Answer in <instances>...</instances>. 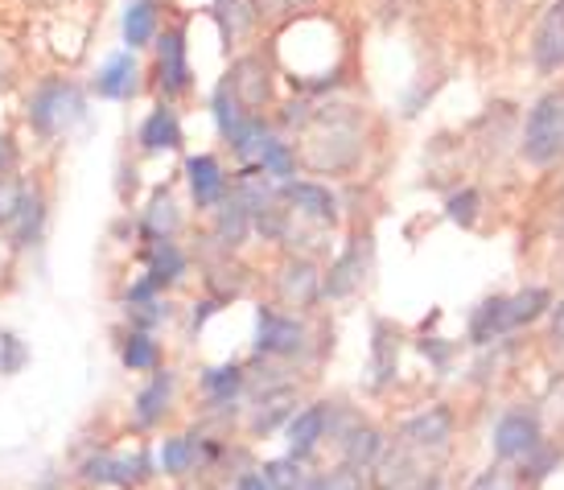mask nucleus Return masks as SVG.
I'll list each match as a JSON object with an SVG mask.
<instances>
[{"label": "nucleus", "instance_id": "nucleus-1", "mask_svg": "<svg viewBox=\"0 0 564 490\" xmlns=\"http://www.w3.org/2000/svg\"><path fill=\"white\" fill-rule=\"evenodd\" d=\"M158 475L153 454L137 449V454H116V449H91L87 458L75 466V482L87 490H137Z\"/></svg>", "mask_w": 564, "mask_h": 490}, {"label": "nucleus", "instance_id": "nucleus-2", "mask_svg": "<svg viewBox=\"0 0 564 490\" xmlns=\"http://www.w3.org/2000/svg\"><path fill=\"white\" fill-rule=\"evenodd\" d=\"M83 91L66 79H46L30 99V128L37 137H63L83 120Z\"/></svg>", "mask_w": 564, "mask_h": 490}, {"label": "nucleus", "instance_id": "nucleus-3", "mask_svg": "<svg viewBox=\"0 0 564 490\" xmlns=\"http://www.w3.org/2000/svg\"><path fill=\"white\" fill-rule=\"evenodd\" d=\"M564 153V96L552 91L532 108L528 132H523V157L532 165H549Z\"/></svg>", "mask_w": 564, "mask_h": 490}, {"label": "nucleus", "instance_id": "nucleus-4", "mask_svg": "<svg viewBox=\"0 0 564 490\" xmlns=\"http://www.w3.org/2000/svg\"><path fill=\"white\" fill-rule=\"evenodd\" d=\"M449 437H454V416H449V409H429L400 425L395 445L408 449L421 466H429V461H441L449 454Z\"/></svg>", "mask_w": 564, "mask_h": 490}, {"label": "nucleus", "instance_id": "nucleus-5", "mask_svg": "<svg viewBox=\"0 0 564 490\" xmlns=\"http://www.w3.org/2000/svg\"><path fill=\"white\" fill-rule=\"evenodd\" d=\"M173 392H177V371H170V367L153 371L149 383L132 395V425L141 433H153V428L165 425V416L173 409Z\"/></svg>", "mask_w": 564, "mask_h": 490}, {"label": "nucleus", "instance_id": "nucleus-6", "mask_svg": "<svg viewBox=\"0 0 564 490\" xmlns=\"http://www.w3.org/2000/svg\"><path fill=\"white\" fill-rule=\"evenodd\" d=\"M301 347H305V326L297 317L260 309V326H256V350L260 355H297Z\"/></svg>", "mask_w": 564, "mask_h": 490}, {"label": "nucleus", "instance_id": "nucleus-7", "mask_svg": "<svg viewBox=\"0 0 564 490\" xmlns=\"http://www.w3.org/2000/svg\"><path fill=\"white\" fill-rule=\"evenodd\" d=\"M371 475V487L376 490H408L416 478H424V475H433L429 466H421V461L412 458L408 449H400L395 442H388V449L379 454V461L367 470Z\"/></svg>", "mask_w": 564, "mask_h": 490}, {"label": "nucleus", "instance_id": "nucleus-8", "mask_svg": "<svg viewBox=\"0 0 564 490\" xmlns=\"http://www.w3.org/2000/svg\"><path fill=\"white\" fill-rule=\"evenodd\" d=\"M535 445H540V425L528 412H507L499 425H495V454L502 461L532 458Z\"/></svg>", "mask_w": 564, "mask_h": 490}, {"label": "nucleus", "instance_id": "nucleus-9", "mask_svg": "<svg viewBox=\"0 0 564 490\" xmlns=\"http://www.w3.org/2000/svg\"><path fill=\"white\" fill-rule=\"evenodd\" d=\"M158 75L165 96H182L189 87V63H186V30H165L158 42Z\"/></svg>", "mask_w": 564, "mask_h": 490}, {"label": "nucleus", "instance_id": "nucleus-10", "mask_svg": "<svg viewBox=\"0 0 564 490\" xmlns=\"http://www.w3.org/2000/svg\"><path fill=\"white\" fill-rule=\"evenodd\" d=\"M367 255H371V248H367V239H355L350 248H346L343 255H338V264L329 269V276L322 281V293L334 301L350 297L355 288L367 281Z\"/></svg>", "mask_w": 564, "mask_h": 490}, {"label": "nucleus", "instance_id": "nucleus-11", "mask_svg": "<svg viewBox=\"0 0 564 490\" xmlns=\"http://www.w3.org/2000/svg\"><path fill=\"white\" fill-rule=\"evenodd\" d=\"M276 293L289 309H310L317 297H322V276L310 260H289L276 276Z\"/></svg>", "mask_w": 564, "mask_h": 490}, {"label": "nucleus", "instance_id": "nucleus-12", "mask_svg": "<svg viewBox=\"0 0 564 490\" xmlns=\"http://www.w3.org/2000/svg\"><path fill=\"white\" fill-rule=\"evenodd\" d=\"M198 466H203L198 437H189V433H173V437L158 442V475L182 482V478H189Z\"/></svg>", "mask_w": 564, "mask_h": 490}, {"label": "nucleus", "instance_id": "nucleus-13", "mask_svg": "<svg viewBox=\"0 0 564 490\" xmlns=\"http://www.w3.org/2000/svg\"><path fill=\"white\" fill-rule=\"evenodd\" d=\"M326 425H329L326 404H310V409L293 412V416H289V458H297V461L310 458L317 449V442L326 437Z\"/></svg>", "mask_w": 564, "mask_h": 490}, {"label": "nucleus", "instance_id": "nucleus-14", "mask_svg": "<svg viewBox=\"0 0 564 490\" xmlns=\"http://www.w3.org/2000/svg\"><path fill=\"white\" fill-rule=\"evenodd\" d=\"M532 58L540 70H561L564 66V0H556L549 13H544V21H540Z\"/></svg>", "mask_w": 564, "mask_h": 490}, {"label": "nucleus", "instance_id": "nucleus-15", "mask_svg": "<svg viewBox=\"0 0 564 490\" xmlns=\"http://www.w3.org/2000/svg\"><path fill=\"white\" fill-rule=\"evenodd\" d=\"M231 96L239 99V108H248V111H256V108H264L268 104V70H264V63L260 58H239L236 66H231Z\"/></svg>", "mask_w": 564, "mask_h": 490}, {"label": "nucleus", "instance_id": "nucleus-16", "mask_svg": "<svg viewBox=\"0 0 564 490\" xmlns=\"http://www.w3.org/2000/svg\"><path fill=\"white\" fill-rule=\"evenodd\" d=\"M186 177H189V190H194V203H198V206L223 203V194H227V177H223V165L210 157V153L189 157L186 161Z\"/></svg>", "mask_w": 564, "mask_h": 490}, {"label": "nucleus", "instance_id": "nucleus-17", "mask_svg": "<svg viewBox=\"0 0 564 490\" xmlns=\"http://www.w3.org/2000/svg\"><path fill=\"white\" fill-rule=\"evenodd\" d=\"M95 91L104 99H128L137 91V54L132 50H120V54H111L104 70L95 75Z\"/></svg>", "mask_w": 564, "mask_h": 490}, {"label": "nucleus", "instance_id": "nucleus-18", "mask_svg": "<svg viewBox=\"0 0 564 490\" xmlns=\"http://www.w3.org/2000/svg\"><path fill=\"white\" fill-rule=\"evenodd\" d=\"M388 449V442H383V433L371 425H359L346 433L343 442V466L346 470H355V475H367L371 466L379 461V454Z\"/></svg>", "mask_w": 564, "mask_h": 490}, {"label": "nucleus", "instance_id": "nucleus-19", "mask_svg": "<svg viewBox=\"0 0 564 490\" xmlns=\"http://www.w3.org/2000/svg\"><path fill=\"white\" fill-rule=\"evenodd\" d=\"M182 144V124H177V111L173 108H153L149 120L141 124V149L144 153H170Z\"/></svg>", "mask_w": 564, "mask_h": 490}, {"label": "nucleus", "instance_id": "nucleus-20", "mask_svg": "<svg viewBox=\"0 0 564 490\" xmlns=\"http://www.w3.org/2000/svg\"><path fill=\"white\" fill-rule=\"evenodd\" d=\"M120 363L132 375H153L161 371V342L144 330H128V338L120 342Z\"/></svg>", "mask_w": 564, "mask_h": 490}, {"label": "nucleus", "instance_id": "nucleus-21", "mask_svg": "<svg viewBox=\"0 0 564 490\" xmlns=\"http://www.w3.org/2000/svg\"><path fill=\"white\" fill-rule=\"evenodd\" d=\"M284 198L297 206L301 215H310V219H317V222L338 219L334 194H329L326 186H314V182H289V186H284Z\"/></svg>", "mask_w": 564, "mask_h": 490}, {"label": "nucleus", "instance_id": "nucleus-22", "mask_svg": "<svg viewBox=\"0 0 564 490\" xmlns=\"http://www.w3.org/2000/svg\"><path fill=\"white\" fill-rule=\"evenodd\" d=\"M42 222H46V203H42V194H25V203H21V210L13 215V222L4 227L9 231V243L13 248H30L33 239L42 236Z\"/></svg>", "mask_w": 564, "mask_h": 490}, {"label": "nucleus", "instance_id": "nucleus-23", "mask_svg": "<svg viewBox=\"0 0 564 490\" xmlns=\"http://www.w3.org/2000/svg\"><path fill=\"white\" fill-rule=\"evenodd\" d=\"M239 392H243V367L239 363H223L203 371V395L215 409H227Z\"/></svg>", "mask_w": 564, "mask_h": 490}, {"label": "nucleus", "instance_id": "nucleus-24", "mask_svg": "<svg viewBox=\"0 0 564 490\" xmlns=\"http://www.w3.org/2000/svg\"><path fill=\"white\" fill-rule=\"evenodd\" d=\"M141 231H144V239H153V243L173 239V231H177V210H173L170 190L153 194V203H149V210H144V219H141Z\"/></svg>", "mask_w": 564, "mask_h": 490}, {"label": "nucleus", "instance_id": "nucleus-25", "mask_svg": "<svg viewBox=\"0 0 564 490\" xmlns=\"http://www.w3.org/2000/svg\"><path fill=\"white\" fill-rule=\"evenodd\" d=\"M153 33H158V4L153 0H137V4H128L124 13V42L132 50H141L153 42Z\"/></svg>", "mask_w": 564, "mask_h": 490}, {"label": "nucleus", "instance_id": "nucleus-26", "mask_svg": "<svg viewBox=\"0 0 564 490\" xmlns=\"http://www.w3.org/2000/svg\"><path fill=\"white\" fill-rule=\"evenodd\" d=\"M248 227H251V210H248V203H243V198L223 203L219 222H215V236H219L223 248H239V243L248 239Z\"/></svg>", "mask_w": 564, "mask_h": 490}, {"label": "nucleus", "instance_id": "nucleus-27", "mask_svg": "<svg viewBox=\"0 0 564 490\" xmlns=\"http://www.w3.org/2000/svg\"><path fill=\"white\" fill-rule=\"evenodd\" d=\"M149 272H153L165 288H170L173 281H182V276H186V255H182V248H177L173 239L153 243V248H149Z\"/></svg>", "mask_w": 564, "mask_h": 490}, {"label": "nucleus", "instance_id": "nucleus-28", "mask_svg": "<svg viewBox=\"0 0 564 490\" xmlns=\"http://www.w3.org/2000/svg\"><path fill=\"white\" fill-rule=\"evenodd\" d=\"M549 309V293L544 288H528V293H519V297H507L502 301V330H516L523 322H532Z\"/></svg>", "mask_w": 564, "mask_h": 490}, {"label": "nucleus", "instance_id": "nucleus-29", "mask_svg": "<svg viewBox=\"0 0 564 490\" xmlns=\"http://www.w3.org/2000/svg\"><path fill=\"white\" fill-rule=\"evenodd\" d=\"M260 475H264V482L272 490H301V482L310 478L305 470H301V461L289 458V454H284V458L264 461V466H260Z\"/></svg>", "mask_w": 564, "mask_h": 490}, {"label": "nucleus", "instance_id": "nucleus-30", "mask_svg": "<svg viewBox=\"0 0 564 490\" xmlns=\"http://www.w3.org/2000/svg\"><path fill=\"white\" fill-rule=\"evenodd\" d=\"M264 141H268V132H264V120H260V116H248V120L236 128V137H231L239 157H260Z\"/></svg>", "mask_w": 564, "mask_h": 490}, {"label": "nucleus", "instance_id": "nucleus-31", "mask_svg": "<svg viewBox=\"0 0 564 490\" xmlns=\"http://www.w3.org/2000/svg\"><path fill=\"white\" fill-rule=\"evenodd\" d=\"M25 363H30V347L13 330H4L0 334V375H21Z\"/></svg>", "mask_w": 564, "mask_h": 490}, {"label": "nucleus", "instance_id": "nucleus-32", "mask_svg": "<svg viewBox=\"0 0 564 490\" xmlns=\"http://www.w3.org/2000/svg\"><path fill=\"white\" fill-rule=\"evenodd\" d=\"M215 120H219V132L227 137V141H231V137H236V128L248 120V116H239V99L231 96V87H227V83L215 91Z\"/></svg>", "mask_w": 564, "mask_h": 490}, {"label": "nucleus", "instance_id": "nucleus-33", "mask_svg": "<svg viewBox=\"0 0 564 490\" xmlns=\"http://www.w3.org/2000/svg\"><path fill=\"white\" fill-rule=\"evenodd\" d=\"M260 174H272V177H289L293 174V149L284 141H264L260 149Z\"/></svg>", "mask_w": 564, "mask_h": 490}, {"label": "nucleus", "instance_id": "nucleus-34", "mask_svg": "<svg viewBox=\"0 0 564 490\" xmlns=\"http://www.w3.org/2000/svg\"><path fill=\"white\" fill-rule=\"evenodd\" d=\"M128 322H132V330H144L153 334L161 322H170V305L165 301H144V305H128Z\"/></svg>", "mask_w": 564, "mask_h": 490}, {"label": "nucleus", "instance_id": "nucleus-35", "mask_svg": "<svg viewBox=\"0 0 564 490\" xmlns=\"http://www.w3.org/2000/svg\"><path fill=\"white\" fill-rule=\"evenodd\" d=\"M502 301H507V297L486 301L482 309L474 314V322H470L474 342H486V338H495V334H502Z\"/></svg>", "mask_w": 564, "mask_h": 490}, {"label": "nucleus", "instance_id": "nucleus-36", "mask_svg": "<svg viewBox=\"0 0 564 490\" xmlns=\"http://www.w3.org/2000/svg\"><path fill=\"white\" fill-rule=\"evenodd\" d=\"M25 194H30V186H25L21 177H13V174L0 177V227L13 222V215L21 210V203H25Z\"/></svg>", "mask_w": 564, "mask_h": 490}, {"label": "nucleus", "instance_id": "nucleus-37", "mask_svg": "<svg viewBox=\"0 0 564 490\" xmlns=\"http://www.w3.org/2000/svg\"><path fill=\"white\" fill-rule=\"evenodd\" d=\"M219 4V21H223V33H227V42H236V37H243L251 25V13L243 0H215Z\"/></svg>", "mask_w": 564, "mask_h": 490}, {"label": "nucleus", "instance_id": "nucleus-38", "mask_svg": "<svg viewBox=\"0 0 564 490\" xmlns=\"http://www.w3.org/2000/svg\"><path fill=\"white\" fill-rule=\"evenodd\" d=\"M301 490H362V475H355V470L338 466V470H329V475L305 478V482H301Z\"/></svg>", "mask_w": 564, "mask_h": 490}, {"label": "nucleus", "instance_id": "nucleus-39", "mask_svg": "<svg viewBox=\"0 0 564 490\" xmlns=\"http://www.w3.org/2000/svg\"><path fill=\"white\" fill-rule=\"evenodd\" d=\"M371 355H376V383L383 388L395 371V342H392V334H388V326H379L376 330V347H371Z\"/></svg>", "mask_w": 564, "mask_h": 490}, {"label": "nucleus", "instance_id": "nucleus-40", "mask_svg": "<svg viewBox=\"0 0 564 490\" xmlns=\"http://www.w3.org/2000/svg\"><path fill=\"white\" fill-rule=\"evenodd\" d=\"M470 490H519V478L511 470H486V475L474 478Z\"/></svg>", "mask_w": 564, "mask_h": 490}, {"label": "nucleus", "instance_id": "nucleus-41", "mask_svg": "<svg viewBox=\"0 0 564 490\" xmlns=\"http://www.w3.org/2000/svg\"><path fill=\"white\" fill-rule=\"evenodd\" d=\"M474 206H478V194H474V190L457 194V198H449V219H454V222H470L474 219Z\"/></svg>", "mask_w": 564, "mask_h": 490}, {"label": "nucleus", "instance_id": "nucleus-42", "mask_svg": "<svg viewBox=\"0 0 564 490\" xmlns=\"http://www.w3.org/2000/svg\"><path fill=\"white\" fill-rule=\"evenodd\" d=\"M251 9L264 17H281V13H289L293 4H289V0H251Z\"/></svg>", "mask_w": 564, "mask_h": 490}, {"label": "nucleus", "instance_id": "nucleus-43", "mask_svg": "<svg viewBox=\"0 0 564 490\" xmlns=\"http://www.w3.org/2000/svg\"><path fill=\"white\" fill-rule=\"evenodd\" d=\"M231 490H272V487L264 482V475H260V470H248V475L236 478V487H231Z\"/></svg>", "mask_w": 564, "mask_h": 490}, {"label": "nucleus", "instance_id": "nucleus-44", "mask_svg": "<svg viewBox=\"0 0 564 490\" xmlns=\"http://www.w3.org/2000/svg\"><path fill=\"white\" fill-rule=\"evenodd\" d=\"M9 170H13V141L0 132V177L9 174Z\"/></svg>", "mask_w": 564, "mask_h": 490}, {"label": "nucleus", "instance_id": "nucleus-45", "mask_svg": "<svg viewBox=\"0 0 564 490\" xmlns=\"http://www.w3.org/2000/svg\"><path fill=\"white\" fill-rule=\"evenodd\" d=\"M552 342H556V347H564V301L552 309Z\"/></svg>", "mask_w": 564, "mask_h": 490}, {"label": "nucleus", "instance_id": "nucleus-46", "mask_svg": "<svg viewBox=\"0 0 564 490\" xmlns=\"http://www.w3.org/2000/svg\"><path fill=\"white\" fill-rule=\"evenodd\" d=\"M215 309H219L215 301H198V305H194V330H203V326H206V317L215 314Z\"/></svg>", "mask_w": 564, "mask_h": 490}, {"label": "nucleus", "instance_id": "nucleus-47", "mask_svg": "<svg viewBox=\"0 0 564 490\" xmlns=\"http://www.w3.org/2000/svg\"><path fill=\"white\" fill-rule=\"evenodd\" d=\"M408 490H441V475H424V478H416Z\"/></svg>", "mask_w": 564, "mask_h": 490}, {"label": "nucleus", "instance_id": "nucleus-48", "mask_svg": "<svg viewBox=\"0 0 564 490\" xmlns=\"http://www.w3.org/2000/svg\"><path fill=\"white\" fill-rule=\"evenodd\" d=\"M289 4H310V0H289Z\"/></svg>", "mask_w": 564, "mask_h": 490}]
</instances>
